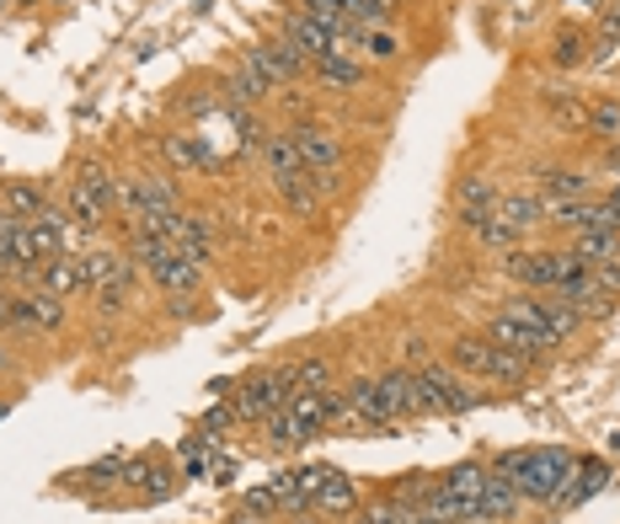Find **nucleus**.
I'll return each instance as SVG.
<instances>
[{
  "label": "nucleus",
  "mask_w": 620,
  "mask_h": 524,
  "mask_svg": "<svg viewBox=\"0 0 620 524\" xmlns=\"http://www.w3.org/2000/svg\"><path fill=\"white\" fill-rule=\"evenodd\" d=\"M417 524H455V520H433V514H417Z\"/></svg>",
  "instance_id": "49"
},
{
  "label": "nucleus",
  "mask_w": 620,
  "mask_h": 524,
  "mask_svg": "<svg viewBox=\"0 0 620 524\" xmlns=\"http://www.w3.org/2000/svg\"><path fill=\"white\" fill-rule=\"evenodd\" d=\"M43 209H48V203H43V188H33V182H5V214H11V220L27 225V220H38Z\"/></svg>",
  "instance_id": "27"
},
{
  "label": "nucleus",
  "mask_w": 620,
  "mask_h": 524,
  "mask_svg": "<svg viewBox=\"0 0 620 524\" xmlns=\"http://www.w3.org/2000/svg\"><path fill=\"white\" fill-rule=\"evenodd\" d=\"M588 279L599 283V289H610V294L620 300V263H594V268H588Z\"/></svg>",
  "instance_id": "40"
},
{
  "label": "nucleus",
  "mask_w": 620,
  "mask_h": 524,
  "mask_svg": "<svg viewBox=\"0 0 620 524\" xmlns=\"http://www.w3.org/2000/svg\"><path fill=\"white\" fill-rule=\"evenodd\" d=\"M348 524H370V520H364V514H359V520H348Z\"/></svg>",
  "instance_id": "51"
},
{
  "label": "nucleus",
  "mask_w": 620,
  "mask_h": 524,
  "mask_svg": "<svg viewBox=\"0 0 620 524\" xmlns=\"http://www.w3.org/2000/svg\"><path fill=\"white\" fill-rule=\"evenodd\" d=\"M65 322V300L59 294H27V300H11V311H5V326H27V332H48V326Z\"/></svg>",
  "instance_id": "9"
},
{
  "label": "nucleus",
  "mask_w": 620,
  "mask_h": 524,
  "mask_svg": "<svg viewBox=\"0 0 620 524\" xmlns=\"http://www.w3.org/2000/svg\"><path fill=\"white\" fill-rule=\"evenodd\" d=\"M166 156L177 166H208V150L193 140V134H182V140H166Z\"/></svg>",
  "instance_id": "36"
},
{
  "label": "nucleus",
  "mask_w": 620,
  "mask_h": 524,
  "mask_svg": "<svg viewBox=\"0 0 620 524\" xmlns=\"http://www.w3.org/2000/svg\"><path fill=\"white\" fill-rule=\"evenodd\" d=\"M364 520L370 524H417V509H407L402 498H385V503L364 509Z\"/></svg>",
  "instance_id": "35"
},
{
  "label": "nucleus",
  "mask_w": 620,
  "mask_h": 524,
  "mask_svg": "<svg viewBox=\"0 0 620 524\" xmlns=\"http://www.w3.org/2000/svg\"><path fill=\"white\" fill-rule=\"evenodd\" d=\"M616 252H620V236H616Z\"/></svg>",
  "instance_id": "53"
},
{
  "label": "nucleus",
  "mask_w": 620,
  "mask_h": 524,
  "mask_svg": "<svg viewBox=\"0 0 620 524\" xmlns=\"http://www.w3.org/2000/svg\"><path fill=\"white\" fill-rule=\"evenodd\" d=\"M177 252H182V257H193V263L204 268L208 252H214V220H208V214H182V231H177Z\"/></svg>",
  "instance_id": "16"
},
{
  "label": "nucleus",
  "mask_w": 620,
  "mask_h": 524,
  "mask_svg": "<svg viewBox=\"0 0 620 524\" xmlns=\"http://www.w3.org/2000/svg\"><path fill=\"white\" fill-rule=\"evenodd\" d=\"M514 509H519V487L514 482H487L482 487V514H487V524H503V520H514Z\"/></svg>",
  "instance_id": "26"
},
{
  "label": "nucleus",
  "mask_w": 620,
  "mask_h": 524,
  "mask_svg": "<svg viewBox=\"0 0 620 524\" xmlns=\"http://www.w3.org/2000/svg\"><path fill=\"white\" fill-rule=\"evenodd\" d=\"M364 48H370L374 59H396L402 54V43L391 38V33H364Z\"/></svg>",
  "instance_id": "43"
},
{
  "label": "nucleus",
  "mask_w": 620,
  "mask_h": 524,
  "mask_svg": "<svg viewBox=\"0 0 620 524\" xmlns=\"http://www.w3.org/2000/svg\"><path fill=\"white\" fill-rule=\"evenodd\" d=\"M487 337H493V343L503 348V354H514V359H525V364L540 359V354H551V348H556V343H551V337H545L540 326L519 322V316H508V311L487 322Z\"/></svg>",
  "instance_id": "6"
},
{
  "label": "nucleus",
  "mask_w": 620,
  "mask_h": 524,
  "mask_svg": "<svg viewBox=\"0 0 620 524\" xmlns=\"http://www.w3.org/2000/svg\"><path fill=\"white\" fill-rule=\"evenodd\" d=\"M70 214L86 231L108 225V214H113V177L102 166H81V177L70 182Z\"/></svg>",
  "instance_id": "5"
},
{
  "label": "nucleus",
  "mask_w": 620,
  "mask_h": 524,
  "mask_svg": "<svg viewBox=\"0 0 620 524\" xmlns=\"http://www.w3.org/2000/svg\"><path fill=\"white\" fill-rule=\"evenodd\" d=\"M284 38H290L294 48L311 59V65H316V59H327V54H337V33H331V27H322V22H311L305 11H294V16H290Z\"/></svg>",
  "instance_id": "11"
},
{
  "label": "nucleus",
  "mask_w": 620,
  "mask_h": 524,
  "mask_svg": "<svg viewBox=\"0 0 620 524\" xmlns=\"http://www.w3.org/2000/svg\"><path fill=\"white\" fill-rule=\"evenodd\" d=\"M128 300H134V268H128V274H119L113 283H102V289H97V311H102V316H119Z\"/></svg>",
  "instance_id": "31"
},
{
  "label": "nucleus",
  "mask_w": 620,
  "mask_h": 524,
  "mask_svg": "<svg viewBox=\"0 0 620 524\" xmlns=\"http://www.w3.org/2000/svg\"><path fill=\"white\" fill-rule=\"evenodd\" d=\"M545 102H551V113L562 123H588V108H578L573 97H545Z\"/></svg>",
  "instance_id": "41"
},
{
  "label": "nucleus",
  "mask_w": 620,
  "mask_h": 524,
  "mask_svg": "<svg viewBox=\"0 0 620 524\" xmlns=\"http://www.w3.org/2000/svg\"><path fill=\"white\" fill-rule=\"evenodd\" d=\"M374 386H380V406H385V417H391V423H407V417H417V412H422L413 369H385Z\"/></svg>",
  "instance_id": "8"
},
{
  "label": "nucleus",
  "mask_w": 620,
  "mask_h": 524,
  "mask_svg": "<svg viewBox=\"0 0 620 524\" xmlns=\"http://www.w3.org/2000/svg\"><path fill=\"white\" fill-rule=\"evenodd\" d=\"M279 193H284V203H290L294 214H316V188L305 182V171L300 177H290V182H273Z\"/></svg>",
  "instance_id": "34"
},
{
  "label": "nucleus",
  "mask_w": 620,
  "mask_h": 524,
  "mask_svg": "<svg viewBox=\"0 0 620 524\" xmlns=\"http://www.w3.org/2000/svg\"><path fill=\"white\" fill-rule=\"evenodd\" d=\"M262 428H268V444H273V449H294V444L311 439V428H305V423H300V417L290 412V402L279 406V412H273Z\"/></svg>",
  "instance_id": "25"
},
{
  "label": "nucleus",
  "mask_w": 620,
  "mask_h": 524,
  "mask_svg": "<svg viewBox=\"0 0 620 524\" xmlns=\"http://www.w3.org/2000/svg\"><path fill=\"white\" fill-rule=\"evenodd\" d=\"M562 5H573V11H599V0H562Z\"/></svg>",
  "instance_id": "47"
},
{
  "label": "nucleus",
  "mask_w": 620,
  "mask_h": 524,
  "mask_svg": "<svg viewBox=\"0 0 620 524\" xmlns=\"http://www.w3.org/2000/svg\"><path fill=\"white\" fill-rule=\"evenodd\" d=\"M599 487H610V466H605V460H578V466H573V482L562 492V503L578 509L583 498H594Z\"/></svg>",
  "instance_id": "20"
},
{
  "label": "nucleus",
  "mask_w": 620,
  "mask_h": 524,
  "mask_svg": "<svg viewBox=\"0 0 620 524\" xmlns=\"http://www.w3.org/2000/svg\"><path fill=\"white\" fill-rule=\"evenodd\" d=\"M305 182H311L316 193H337V188H342V166H337V171H305Z\"/></svg>",
  "instance_id": "45"
},
{
  "label": "nucleus",
  "mask_w": 620,
  "mask_h": 524,
  "mask_svg": "<svg viewBox=\"0 0 620 524\" xmlns=\"http://www.w3.org/2000/svg\"><path fill=\"white\" fill-rule=\"evenodd\" d=\"M508 279H519L525 289H556V263L551 252H508Z\"/></svg>",
  "instance_id": "13"
},
{
  "label": "nucleus",
  "mask_w": 620,
  "mask_h": 524,
  "mask_svg": "<svg viewBox=\"0 0 620 524\" xmlns=\"http://www.w3.org/2000/svg\"><path fill=\"white\" fill-rule=\"evenodd\" d=\"M583 193H588V177H583V171H567V166L540 171V203H545V209H556V203H578Z\"/></svg>",
  "instance_id": "14"
},
{
  "label": "nucleus",
  "mask_w": 620,
  "mask_h": 524,
  "mask_svg": "<svg viewBox=\"0 0 620 524\" xmlns=\"http://www.w3.org/2000/svg\"><path fill=\"white\" fill-rule=\"evenodd\" d=\"M38 289H48V294H70V289H81V257H48L38 268Z\"/></svg>",
  "instance_id": "21"
},
{
  "label": "nucleus",
  "mask_w": 620,
  "mask_h": 524,
  "mask_svg": "<svg viewBox=\"0 0 620 524\" xmlns=\"http://www.w3.org/2000/svg\"><path fill=\"white\" fill-rule=\"evenodd\" d=\"M134 263H124L119 252H86L81 257V283L86 289H102V283H113L119 274H128Z\"/></svg>",
  "instance_id": "23"
},
{
  "label": "nucleus",
  "mask_w": 620,
  "mask_h": 524,
  "mask_svg": "<svg viewBox=\"0 0 620 524\" xmlns=\"http://www.w3.org/2000/svg\"><path fill=\"white\" fill-rule=\"evenodd\" d=\"M273 509H279L273 487H251V492H247V514H273Z\"/></svg>",
  "instance_id": "44"
},
{
  "label": "nucleus",
  "mask_w": 620,
  "mask_h": 524,
  "mask_svg": "<svg viewBox=\"0 0 620 524\" xmlns=\"http://www.w3.org/2000/svg\"><path fill=\"white\" fill-rule=\"evenodd\" d=\"M455 199H460V225H476L482 214H493V203H497L493 177H465L455 188Z\"/></svg>",
  "instance_id": "17"
},
{
  "label": "nucleus",
  "mask_w": 620,
  "mask_h": 524,
  "mask_svg": "<svg viewBox=\"0 0 620 524\" xmlns=\"http://www.w3.org/2000/svg\"><path fill=\"white\" fill-rule=\"evenodd\" d=\"M402 354H407V364H413V369H422V364H433V348H428L422 337H407V348H402Z\"/></svg>",
  "instance_id": "46"
},
{
  "label": "nucleus",
  "mask_w": 620,
  "mask_h": 524,
  "mask_svg": "<svg viewBox=\"0 0 620 524\" xmlns=\"http://www.w3.org/2000/svg\"><path fill=\"white\" fill-rule=\"evenodd\" d=\"M573 466H578V455H567V449H556V444L525 449V460H519V471H514V487H519V498L562 503V492L573 482Z\"/></svg>",
  "instance_id": "1"
},
{
  "label": "nucleus",
  "mask_w": 620,
  "mask_h": 524,
  "mask_svg": "<svg viewBox=\"0 0 620 524\" xmlns=\"http://www.w3.org/2000/svg\"><path fill=\"white\" fill-rule=\"evenodd\" d=\"M493 214L503 220V225H514L519 236L530 231V225H540V214H545V203H540V193H497Z\"/></svg>",
  "instance_id": "15"
},
{
  "label": "nucleus",
  "mask_w": 620,
  "mask_h": 524,
  "mask_svg": "<svg viewBox=\"0 0 620 524\" xmlns=\"http://www.w3.org/2000/svg\"><path fill=\"white\" fill-rule=\"evenodd\" d=\"M487 482H493V471H487V466H471V460L444 471V487L460 492V498H482V487H487Z\"/></svg>",
  "instance_id": "30"
},
{
  "label": "nucleus",
  "mask_w": 620,
  "mask_h": 524,
  "mask_svg": "<svg viewBox=\"0 0 620 524\" xmlns=\"http://www.w3.org/2000/svg\"><path fill=\"white\" fill-rule=\"evenodd\" d=\"M588 134H599L605 145H620V102H610V97H599L594 108H588V123H583Z\"/></svg>",
  "instance_id": "29"
},
{
  "label": "nucleus",
  "mask_w": 620,
  "mask_h": 524,
  "mask_svg": "<svg viewBox=\"0 0 620 524\" xmlns=\"http://www.w3.org/2000/svg\"><path fill=\"white\" fill-rule=\"evenodd\" d=\"M262 161H268V177H273V182H290V177L305 171V161H300V150H294V140H290V129H284V134H268Z\"/></svg>",
  "instance_id": "18"
},
{
  "label": "nucleus",
  "mask_w": 620,
  "mask_h": 524,
  "mask_svg": "<svg viewBox=\"0 0 620 524\" xmlns=\"http://www.w3.org/2000/svg\"><path fill=\"white\" fill-rule=\"evenodd\" d=\"M610 199H620V177H616V188H610Z\"/></svg>",
  "instance_id": "50"
},
{
  "label": "nucleus",
  "mask_w": 620,
  "mask_h": 524,
  "mask_svg": "<svg viewBox=\"0 0 620 524\" xmlns=\"http://www.w3.org/2000/svg\"><path fill=\"white\" fill-rule=\"evenodd\" d=\"M124 466H128L124 455H113V460H102V466H91V471H86V482H97V487L119 482V471H124Z\"/></svg>",
  "instance_id": "42"
},
{
  "label": "nucleus",
  "mask_w": 620,
  "mask_h": 524,
  "mask_svg": "<svg viewBox=\"0 0 620 524\" xmlns=\"http://www.w3.org/2000/svg\"><path fill=\"white\" fill-rule=\"evenodd\" d=\"M290 397H294V364H284V369H273V375H251L247 386L236 391V412L251 417V423H268Z\"/></svg>",
  "instance_id": "4"
},
{
  "label": "nucleus",
  "mask_w": 620,
  "mask_h": 524,
  "mask_svg": "<svg viewBox=\"0 0 620 524\" xmlns=\"http://www.w3.org/2000/svg\"><path fill=\"white\" fill-rule=\"evenodd\" d=\"M150 279L161 283L171 300H182V294H199V283H204V268H199L193 257H182V252H166L161 263H150Z\"/></svg>",
  "instance_id": "10"
},
{
  "label": "nucleus",
  "mask_w": 620,
  "mask_h": 524,
  "mask_svg": "<svg viewBox=\"0 0 620 524\" xmlns=\"http://www.w3.org/2000/svg\"><path fill=\"white\" fill-rule=\"evenodd\" d=\"M353 503H359V487H353V477H342V471H327L322 492L311 498V509H322V514H353Z\"/></svg>",
  "instance_id": "19"
},
{
  "label": "nucleus",
  "mask_w": 620,
  "mask_h": 524,
  "mask_svg": "<svg viewBox=\"0 0 620 524\" xmlns=\"http://www.w3.org/2000/svg\"><path fill=\"white\" fill-rule=\"evenodd\" d=\"M551 59L562 65V70H578V65H588V43H583V33H556V48H551Z\"/></svg>",
  "instance_id": "33"
},
{
  "label": "nucleus",
  "mask_w": 620,
  "mask_h": 524,
  "mask_svg": "<svg viewBox=\"0 0 620 524\" xmlns=\"http://www.w3.org/2000/svg\"><path fill=\"white\" fill-rule=\"evenodd\" d=\"M374 11H380V16H391V5H396V0H370Z\"/></svg>",
  "instance_id": "48"
},
{
  "label": "nucleus",
  "mask_w": 620,
  "mask_h": 524,
  "mask_svg": "<svg viewBox=\"0 0 620 524\" xmlns=\"http://www.w3.org/2000/svg\"><path fill=\"white\" fill-rule=\"evenodd\" d=\"M348 412L364 417V423H374V428H396V423L385 417V406H380V386H374V380H353V386H348Z\"/></svg>",
  "instance_id": "22"
},
{
  "label": "nucleus",
  "mask_w": 620,
  "mask_h": 524,
  "mask_svg": "<svg viewBox=\"0 0 620 524\" xmlns=\"http://www.w3.org/2000/svg\"><path fill=\"white\" fill-rule=\"evenodd\" d=\"M0 5H5V0H0Z\"/></svg>",
  "instance_id": "54"
},
{
  "label": "nucleus",
  "mask_w": 620,
  "mask_h": 524,
  "mask_svg": "<svg viewBox=\"0 0 620 524\" xmlns=\"http://www.w3.org/2000/svg\"><path fill=\"white\" fill-rule=\"evenodd\" d=\"M471 231H476V236H482L487 246H514V242H519V231H514V225H503L497 214H482Z\"/></svg>",
  "instance_id": "37"
},
{
  "label": "nucleus",
  "mask_w": 620,
  "mask_h": 524,
  "mask_svg": "<svg viewBox=\"0 0 620 524\" xmlns=\"http://www.w3.org/2000/svg\"><path fill=\"white\" fill-rule=\"evenodd\" d=\"M27 236H33L38 263H48V257H65V246H70V220H65L59 209H43L38 220H27Z\"/></svg>",
  "instance_id": "12"
},
{
  "label": "nucleus",
  "mask_w": 620,
  "mask_h": 524,
  "mask_svg": "<svg viewBox=\"0 0 620 524\" xmlns=\"http://www.w3.org/2000/svg\"><path fill=\"white\" fill-rule=\"evenodd\" d=\"M450 364L465 369V375H476V380H503V386H519L525 369H530L525 359L503 354L493 337H455V343H450Z\"/></svg>",
  "instance_id": "3"
},
{
  "label": "nucleus",
  "mask_w": 620,
  "mask_h": 524,
  "mask_svg": "<svg viewBox=\"0 0 620 524\" xmlns=\"http://www.w3.org/2000/svg\"><path fill=\"white\" fill-rule=\"evenodd\" d=\"M236 417H241V412H236V402H214L204 412V439H214V428H230Z\"/></svg>",
  "instance_id": "39"
},
{
  "label": "nucleus",
  "mask_w": 620,
  "mask_h": 524,
  "mask_svg": "<svg viewBox=\"0 0 620 524\" xmlns=\"http://www.w3.org/2000/svg\"><path fill=\"white\" fill-rule=\"evenodd\" d=\"M311 70H316L322 86H359L364 81V65H359L353 54H327V59H316Z\"/></svg>",
  "instance_id": "24"
},
{
  "label": "nucleus",
  "mask_w": 620,
  "mask_h": 524,
  "mask_svg": "<svg viewBox=\"0 0 620 524\" xmlns=\"http://www.w3.org/2000/svg\"><path fill=\"white\" fill-rule=\"evenodd\" d=\"M300 524H316V520H300Z\"/></svg>",
  "instance_id": "52"
},
{
  "label": "nucleus",
  "mask_w": 620,
  "mask_h": 524,
  "mask_svg": "<svg viewBox=\"0 0 620 524\" xmlns=\"http://www.w3.org/2000/svg\"><path fill=\"white\" fill-rule=\"evenodd\" d=\"M413 380H417L422 412H471V406L482 402L476 380L455 375L450 364H422V369H413Z\"/></svg>",
  "instance_id": "2"
},
{
  "label": "nucleus",
  "mask_w": 620,
  "mask_h": 524,
  "mask_svg": "<svg viewBox=\"0 0 620 524\" xmlns=\"http://www.w3.org/2000/svg\"><path fill=\"white\" fill-rule=\"evenodd\" d=\"M540 322H545V332H551L556 343H567V337L583 326V316L567 305V300H540Z\"/></svg>",
  "instance_id": "28"
},
{
  "label": "nucleus",
  "mask_w": 620,
  "mask_h": 524,
  "mask_svg": "<svg viewBox=\"0 0 620 524\" xmlns=\"http://www.w3.org/2000/svg\"><path fill=\"white\" fill-rule=\"evenodd\" d=\"M311 22H322V27H331V33H342V0H305L300 5Z\"/></svg>",
  "instance_id": "38"
},
{
  "label": "nucleus",
  "mask_w": 620,
  "mask_h": 524,
  "mask_svg": "<svg viewBox=\"0 0 620 524\" xmlns=\"http://www.w3.org/2000/svg\"><path fill=\"white\" fill-rule=\"evenodd\" d=\"M290 140H294V150H300V161H305V171H337V166H342V140L327 134V129L294 123Z\"/></svg>",
  "instance_id": "7"
},
{
  "label": "nucleus",
  "mask_w": 620,
  "mask_h": 524,
  "mask_svg": "<svg viewBox=\"0 0 620 524\" xmlns=\"http://www.w3.org/2000/svg\"><path fill=\"white\" fill-rule=\"evenodd\" d=\"M294 391H331V364L327 359H300L294 364Z\"/></svg>",
  "instance_id": "32"
}]
</instances>
